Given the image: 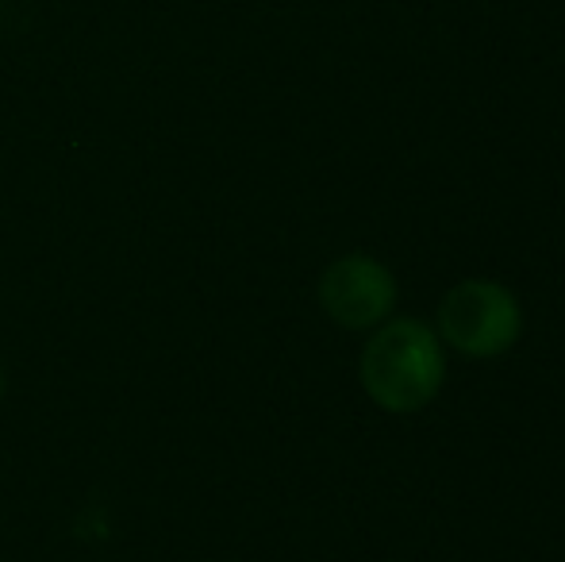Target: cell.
Segmentation results:
<instances>
[{"label": "cell", "mask_w": 565, "mask_h": 562, "mask_svg": "<svg viewBox=\"0 0 565 562\" xmlns=\"http://www.w3.org/2000/svg\"><path fill=\"white\" fill-rule=\"evenodd\" d=\"M362 385L385 413H419L443 385V347L419 320H393L365 343Z\"/></svg>", "instance_id": "obj_1"}, {"label": "cell", "mask_w": 565, "mask_h": 562, "mask_svg": "<svg viewBox=\"0 0 565 562\" xmlns=\"http://www.w3.org/2000/svg\"><path fill=\"white\" fill-rule=\"evenodd\" d=\"M523 316L515 297L497 282H461L443 297L439 331L454 351L492 359L520 339Z\"/></svg>", "instance_id": "obj_2"}, {"label": "cell", "mask_w": 565, "mask_h": 562, "mask_svg": "<svg viewBox=\"0 0 565 562\" xmlns=\"http://www.w3.org/2000/svg\"><path fill=\"white\" fill-rule=\"evenodd\" d=\"M320 300L342 328H373L385 320L396 300V282L377 258L347 255L328 266L320 282Z\"/></svg>", "instance_id": "obj_3"}, {"label": "cell", "mask_w": 565, "mask_h": 562, "mask_svg": "<svg viewBox=\"0 0 565 562\" xmlns=\"http://www.w3.org/2000/svg\"><path fill=\"white\" fill-rule=\"evenodd\" d=\"M0 397H4V370H0Z\"/></svg>", "instance_id": "obj_4"}]
</instances>
